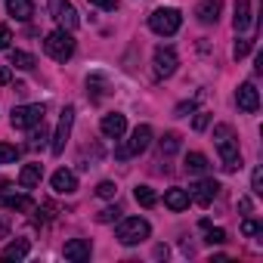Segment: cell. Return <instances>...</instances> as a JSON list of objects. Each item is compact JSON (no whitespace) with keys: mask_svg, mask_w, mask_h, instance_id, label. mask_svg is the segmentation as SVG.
I'll return each mask as SVG.
<instances>
[{"mask_svg":"<svg viewBox=\"0 0 263 263\" xmlns=\"http://www.w3.org/2000/svg\"><path fill=\"white\" fill-rule=\"evenodd\" d=\"M214 143H217V152H220L223 171H226V174H235V171H241V152H238V140H235V130H232L229 124H217V127H214Z\"/></svg>","mask_w":263,"mask_h":263,"instance_id":"6da1fadb","label":"cell"},{"mask_svg":"<svg viewBox=\"0 0 263 263\" xmlns=\"http://www.w3.org/2000/svg\"><path fill=\"white\" fill-rule=\"evenodd\" d=\"M44 53L50 59H56V62H68L74 56V37H71V31H65V28L50 31L44 37Z\"/></svg>","mask_w":263,"mask_h":263,"instance_id":"7a4b0ae2","label":"cell"},{"mask_svg":"<svg viewBox=\"0 0 263 263\" xmlns=\"http://www.w3.org/2000/svg\"><path fill=\"white\" fill-rule=\"evenodd\" d=\"M180 25H183V16H180V10H174V7H158V10L149 16V28H152L155 34H161V37L177 34Z\"/></svg>","mask_w":263,"mask_h":263,"instance_id":"3957f363","label":"cell"},{"mask_svg":"<svg viewBox=\"0 0 263 263\" xmlns=\"http://www.w3.org/2000/svg\"><path fill=\"white\" fill-rule=\"evenodd\" d=\"M149 232H152V226H149L143 217H127V220H121V223H118V232H115V235H118V241H121V245H127V248H130V245L146 241V238H149Z\"/></svg>","mask_w":263,"mask_h":263,"instance_id":"277c9868","label":"cell"},{"mask_svg":"<svg viewBox=\"0 0 263 263\" xmlns=\"http://www.w3.org/2000/svg\"><path fill=\"white\" fill-rule=\"evenodd\" d=\"M44 115H47V108H44L41 102H34V105H16L13 115H10V124H13L16 130H28V127H34V124H41Z\"/></svg>","mask_w":263,"mask_h":263,"instance_id":"5b68a950","label":"cell"},{"mask_svg":"<svg viewBox=\"0 0 263 263\" xmlns=\"http://www.w3.org/2000/svg\"><path fill=\"white\" fill-rule=\"evenodd\" d=\"M71 124H74V105H65L62 115H59V124H56L53 143H50L53 155H62V152H65V143H68V137H71Z\"/></svg>","mask_w":263,"mask_h":263,"instance_id":"8992f818","label":"cell"},{"mask_svg":"<svg viewBox=\"0 0 263 263\" xmlns=\"http://www.w3.org/2000/svg\"><path fill=\"white\" fill-rule=\"evenodd\" d=\"M177 65H180V59H177L174 47H158V50H155V56H152V71H155L158 81L171 78V74L177 71Z\"/></svg>","mask_w":263,"mask_h":263,"instance_id":"52a82bcc","label":"cell"},{"mask_svg":"<svg viewBox=\"0 0 263 263\" xmlns=\"http://www.w3.org/2000/svg\"><path fill=\"white\" fill-rule=\"evenodd\" d=\"M50 13H53V19L59 22V28H65V31H74L78 28V10L68 4V0H50Z\"/></svg>","mask_w":263,"mask_h":263,"instance_id":"ba28073f","label":"cell"},{"mask_svg":"<svg viewBox=\"0 0 263 263\" xmlns=\"http://www.w3.org/2000/svg\"><path fill=\"white\" fill-rule=\"evenodd\" d=\"M217 192H220V183H217V180H211V177H204L201 183H195V186H192L189 201H195L198 208H208V204L217 198Z\"/></svg>","mask_w":263,"mask_h":263,"instance_id":"9c48e42d","label":"cell"},{"mask_svg":"<svg viewBox=\"0 0 263 263\" xmlns=\"http://www.w3.org/2000/svg\"><path fill=\"white\" fill-rule=\"evenodd\" d=\"M235 102H238V108H241V111L254 115V111L260 108V93H257V87H254L251 81H245V84L235 90Z\"/></svg>","mask_w":263,"mask_h":263,"instance_id":"30bf717a","label":"cell"},{"mask_svg":"<svg viewBox=\"0 0 263 263\" xmlns=\"http://www.w3.org/2000/svg\"><path fill=\"white\" fill-rule=\"evenodd\" d=\"M99 130L108 137V140H121L124 137V130H127V118L121 111H111V115H102L99 121Z\"/></svg>","mask_w":263,"mask_h":263,"instance_id":"8fae6325","label":"cell"},{"mask_svg":"<svg viewBox=\"0 0 263 263\" xmlns=\"http://www.w3.org/2000/svg\"><path fill=\"white\" fill-rule=\"evenodd\" d=\"M149 146H152V127H149V124H140V127L134 130V134H130L127 152H130V155H143Z\"/></svg>","mask_w":263,"mask_h":263,"instance_id":"7c38bea8","label":"cell"},{"mask_svg":"<svg viewBox=\"0 0 263 263\" xmlns=\"http://www.w3.org/2000/svg\"><path fill=\"white\" fill-rule=\"evenodd\" d=\"M220 13H223V0H201L198 10H195V16H198L201 25H217Z\"/></svg>","mask_w":263,"mask_h":263,"instance_id":"4fadbf2b","label":"cell"},{"mask_svg":"<svg viewBox=\"0 0 263 263\" xmlns=\"http://www.w3.org/2000/svg\"><path fill=\"white\" fill-rule=\"evenodd\" d=\"M50 183H53V192H56V195H71V192H78V177H74L71 171H65V167L56 171Z\"/></svg>","mask_w":263,"mask_h":263,"instance_id":"5bb4252c","label":"cell"},{"mask_svg":"<svg viewBox=\"0 0 263 263\" xmlns=\"http://www.w3.org/2000/svg\"><path fill=\"white\" fill-rule=\"evenodd\" d=\"M90 241L87 238H71V241H65V260H74V263H84V260H90Z\"/></svg>","mask_w":263,"mask_h":263,"instance_id":"9a60e30c","label":"cell"},{"mask_svg":"<svg viewBox=\"0 0 263 263\" xmlns=\"http://www.w3.org/2000/svg\"><path fill=\"white\" fill-rule=\"evenodd\" d=\"M232 28L241 34L251 28V0H235V16H232Z\"/></svg>","mask_w":263,"mask_h":263,"instance_id":"2e32d148","label":"cell"},{"mask_svg":"<svg viewBox=\"0 0 263 263\" xmlns=\"http://www.w3.org/2000/svg\"><path fill=\"white\" fill-rule=\"evenodd\" d=\"M0 208H4V211H22V214H28V211H34V201L28 195H0Z\"/></svg>","mask_w":263,"mask_h":263,"instance_id":"e0dca14e","label":"cell"},{"mask_svg":"<svg viewBox=\"0 0 263 263\" xmlns=\"http://www.w3.org/2000/svg\"><path fill=\"white\" fill-rule=\"evenodd\" d=\"M28 251H31L28 238H16V241H10L4 251H0V257H4V260H25V257H28Z\"/></svg>","mask_w":263,"mask_h":263,"instance_id":"ac0fdd59","label":"cell"},{"mask_svg":"<svg viewBox=\"0 0 263 263\" xmlns=\"http://www.w3.org/2000/svg\"><path fill=\"white\" fill-rule=\"evenodd\" d=\"M7 10H10V16L19 19V22H28V19L34 16V4H31V0H7Z\"/></svg>","mask_w":263,"mask_h":263,"instance_id":"d6986e66","label":"cell"},{"mask_svg":"<svg viewBox=\"0 0 263 263\" xmlns=\"http://www.w3.org/2000/svg\"><path fill=\"white\" fill-rule=\"evenodd\" d=\"M41 177H44V164H25L22 174H19V186L22 189H34L41 183Z\"/></svg>","mask_w":263,"mask_h":263,"instance_id":"ffe728a7","label":"cell"},{"mask_svg":"<svg viewBox=\"0 0 263 263\" xmlns=\"http://www.w3.org/2000/svg\"><path fill=\"white\" fill-rule=\"evenodd\" d=\"M164 204L180 214V211L189 208V192H186V189H167V192H164Z\"/></svg>","mask_w":263,"mask_h":263,"instance_id":"44dd1931","label":"cell"},{"mask_svg":"<svg viewBox=\"0 0 263 263\" xmlns=\"http://www.w3.org/2000/svg\"><path fill=\"white\" fill-rule=\"evenodd\" d=\"M186 171L195 174V177H204V174L211 171L208 155H201V152H189V155H186Z\"/></svg>","mask_w":263,"mask_h":263,"instance_id":"7402d4cb","label":"cell"},{"mask_svg":"<svg viewBox=\"0 0 263 263\" xmlns=\"http://www.w3.org/2000/svg\"><path fill=\"white\" fill-rule=\"evenodd\" d=\"M10 65H16V68H22V71H31V68H34V56H31V53H22V50H13V53H10Z\"/></svg>","mask_w":263,"mask_h":263,"instance_id":"603a6c76","label":"cell"},{"mask_svg":"<svg viewBox=\"0 0 263 263\" xmlns=\"http://www.w3.org/2000/svg\"><path fill=\"white\" fill-rule=\"evenodd\" d=\"M134 198H137V204H143V208H155V204H158V195H155V189H149V186H137Z\"/></svg>","mask_w":263,"mask_h":263,"instance_id":"cb8c5ba5","label":"cell"},{"mask_svg":"<svg viewBox=\"0 0 263 263\" xmlns=\"http://www.w3.org/2000/svg\"><path fill=\"white\" fill-rule=\"evenodd\" d=\"M201 229H204V241H208V245H223V241H226V232H223V229H214L208 220H201Z\"/></svg>","mask_w":263,"mask_h":263,"instance_id":"d4e9b609","label":"cell"},{"mask_svg":"<svg viewBox=\"0 0 263 263\" xmlns=\"http://www.w3.org/2000/svg\"><path fill=\"white\" fill-rule=\"evenodd\" d=\"M158 146H161V155H164V158H167V155H174V152L180 149V134H164Z\"/></svg>","mask_w":263,"mask_h":263,"instance_id":"484cf974","label":"cell"},{"mask_svg":"<svg viewBox=\"0 0 263 263\" xmlns=\"http://www.w3.org/2000/svg\"><path fill=\"white\" fill-rule=\"evenodd\" d=\"M87 90H93V99H102L105 96V78L102 74H90L87 78Z\"/></svg>","mask_w":263,"mask_h":263,"instance_id":"4316f807","label":"cell"},{"mask_svg":"<svg viewBox=\"0 0 263 263\" xmlns=\"http://www.w3.org/2000/svg\"><path fill=\"white\" fill-rule=\"evenodd\" d=\"M28 146H31V149H41V146H47V127H44V121H41V127L34 124V130H31V140H28Z\"/></svg>","mask_w":263,"mask_h":263,"instance_id":"83f0119b","label":"cell"},{"mask_svg":"<svg viewBox=\"0 0 263 263\" xmlns=\"http://www.w3.org/2000/svg\"><path fill=\"white\" fill-rule=\"evenodd\" d=\"M19 158V149L10 146V143H0V164H13Z\"/></svg>","mask_w":263,"mask_h":263,"instance_id":"f1b7e54d","label":"cell"},{"mask_svg":"<svg viewBox=\"0 0 263 263\" xmlns=\"http://www.w3.org/2000/svg\"><path fill=\"white\" fill-rule=\"evenodd\" d=\"M96 195H99V198H115V195H118V186H115L111 180H102V183L96 186Z\"/></svg>","mask_w":263,"mask_h":263,"instance_id":"f546056e","label":"cell"},{"mask_svg":"<svg viewBox=\"0 0 263 263\" xmlns=\"http://www.w3.org/2000/svg\"><path fill=\"white\" fill-rule=\"evenodd\" d=\"M251 192L254 195H263V171L260 167H254V174H251Z\"/></svg>","mask_w":263,"mask_h":263,"instance_id":"4dcf8cb0","label":"cell"},{"mask_svg":"<svg viewBox=\"0 0 263 263\" xmlns=\"http://www.w3.org/2000/svg\"><path fill=\"white\" fill-rule=\"evenodd\" d=\"M96 220H99V223H115V220H121V211H118V208H105V211L96 214Z\"/></svg>","mask_w":263,"mask_h":263,"instance_id":"1f68e13d","label":"cell"},{"mask_svg":"<svg viewBox=\"0 0 263 263\" xmlns=\"http://www.w3.org/2000/svg\"><path fill=\"white\" fill-rule=\"evenodd\" d=\"M251 47H254L251 41H235V47H232V56H235V59H245V56L251 53Z\"/></svg>","mask_w":263,"mask_h":263,"instance_id":"d6a6232c","label":"cell"},{"mask_svg":"<svg viewBox=\"0 0 263 263\" xmlns=\"http://www.w3.org/2000/svg\"><path fill=\"white\" fill-rule=\"evenodd\" d=\"M241 232H245V235H260L263 226H260L257 220H245V223H241Z\"/></svg>","mask_w":263,"mask_h":263,"instance_id":"836d02e7","label":"cell"},{"mask_svg":"<svg viewBox=\"0 0 263 263\" xmlns=\"http://www.w3.org/2000/svg\"><path fill=\"white\" fill-rule=\"evenodd\" d=\"M87 4H93V7H99V10H108V13L118 10V0H87Z\"/></svg>","mask_w":263,"mask_h":263,"instance_id":"e575fe53","label":"cell"},{"mask_svg":"<svg viewBox=\"0 0 263 263\" xmlns=\"http://www.w3.org/2000/svg\"><path fill=\"white\" fill-rule=\"evenodd\" d=\"M10 41H13L10 25H0V50H7V47H10Z\"/></svg>","mask_w":263,"mask_h":263,"instance_id":"d590c367","label":"cell"},{"mask_svg":"<svg viewBox=\"0 0 263 263\" xmlns=\"http://www.w3.org/2000/svg\"><path fill=\"white\" fill-rule=\"evenodd\" d=\"M195 111V102H180L177 105V118H186V115H192Z\"/></svg>","mask_w":263,"mask_h":263,"instance_id":"8d00e7d4","label":"cell"},{"mask_svg":"<svg viewBox=\"0 0 263 263\" xmlns=\"http://www.w3.org/2000/svg\"><path fill=\"white\" fill-rule=\"evenodd\" d=\"M208 121H211V115H208V111H198V118H195V130H204Z\"/></svg>","mask_w":263,"mask_h":263,"instance_id":"74e56055","label":"cell"},{"mask_svg":"<svg viewBox=\"0 0 263 263\" xmlns=\"http://www.w3.org/2000/svg\"><path fill=\"white\" fill-rule=\"evenodd\" d=\"M13 81V71L7 68V65H0V87H4V84H10Z\"/></svg>","mask_w":263,"mask_h":263,"instance_id":"f35d334b","label":"cell"}]
</instances>
